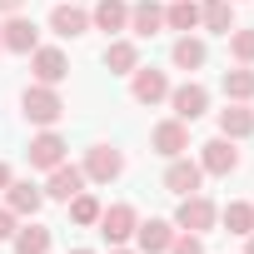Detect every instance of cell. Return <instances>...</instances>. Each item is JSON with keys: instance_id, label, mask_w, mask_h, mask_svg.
<instances>
[{"instance_id": "obj_1", "label": "cell", "mask_w": 254, "mask_h": 254, "mask_svg": "<svg viewBox=\"0 0 254 254\" xmlns=\"http://www.w3.org/2000/svg\"><path fill=\"white\" fill-rule=\"evenodd\" d=\"M20 115H25L30 125H40V130H55L60 115H65V100H60L55 85H30V90L20 95Z\"/></svg>"}, {"instance_id": "obj_2", "label": "cell", "mask_w": 254, "mask_h": 254, "mask_svg": "<svg viewBox=\"0 0 254 254\" xmlns=\"http://www.w3.org/2000/svg\"><path fill=\"white\" fill-rule=\"evenodd\" d=\"M219 224V204L209 194H185L180 209H175V229H190V234H209Z\"/></svg>"}, {"instance_id": "obj_3", "label": "cell", "mask_w": 254, "mask_h": 254, "mask_svg": "<svg viewBox=\"0 0 254 254\" xmlns=\"http://www.w3.org/2000/svg\"><path fill=\"white\" fill-rule=\"evenodd\" d=\"M170 110H175V120L194 125L199 115H209V90H204L199 80H185V85H170Z\"/></svg>"}, {"instance_id": "obj_4", "label": "cell", "mask_w": 254, "mask_h": 254, "mask_svg": "<svg viewBox=\"0 0 254 254\" xmlns=\"http://www.w3.org/2000/svg\"><path fill=\"white\" fill-rule=\"evenodd\" d=\"M199 170H204V175L229 180V175L239 170V150H234V140H224V135L204 140V145H199Z\"/></svg>"}, {"instance_id": "obj_5", "label": "cell", "mask_w": 254, "mask_h": 254, "mask_svg": "<svg viewBox=\"0 0 254 254\" xmlns=\"http://www.w3.org/2000/svg\"><path fill=\"white\" fill-rule=\"evenodd\" d=\"M80 170H85V180H95V185H110V180H120V175H125V155H120L115 145H90Z\"/></svg>"}, {"instance_id": "obj_6", "label": "cell", "mask_w": 254, "mask_h": 254, "mask_svg": "<svg viewBox=\"0 0 254 254\" xmlns=\"http://www.w3.org/2000/svg\"><path fill=\"white\" fill-rule=\"evenodd\" d=\"M85 185H90V180H85V170L65 160V165L45 170V185H40V190H45V199H60V204H70V199H75Z\"/></svg>"}, {"instance_id": "obj_7", "label": "cell", "mask_w": 254, "mask_h": 254, "mask_svg": "<svg viewBox=\"0 0 254 254\" xmlns=\"http://www.w3.org/2000/svg\"><path fill=\"white\" fill-rule=\"evenodd\" d=\"M30 75H35V85H55V90H60V80L70 75L65 50H55V45H35V50H30Z\"/></svg>"}, {"instance_id": "obj_8", "label": "cell", "mask_w": 254, "mask_h": 254, "mask_svg": "<svg viewBox=\"0 0 254 254\" xmlns=\"http://www.w3.org/2000/svg\"><path fill=\"white\" fill-rule=\"evenodd\" d=\"M199 185H204V170H199V160H190V155H175V160H170V170H165V190H170L175 199H185V194H199Z\"/></svg>"}, {"instance_id": "obj_9", "label": "cell", "mask_w": 254, "mask_h": 254, "mask_svg": "<svg viewBox=\"0 0 254 254\" xmlns=\"http://www.w3.org/2000/svg\"><path fill=\"white\" fill-rule=\"evenodd\" d=\"M150 150H155V155H165V160L185 155V150H190V125H185V120H175V115H170V120H160L155 130H150Z\"/></svg>"}, {"instance_id": "obj_10", "label": "cell", "mask_w": 254, "mask_h": 254, "mask_svg": "<svg viewBox=\"0 0 254 254\" xmlns=\"http://www.w3.org/2000/svg\"><path fill=\"white\" fill-rule=\"evenodd\" d=\"M130 95H135V105H160V100H170V75L155 65H140L130 75Z\"/></svg>"}, {"instance_id": "obj_11", "label": "cell", "mask_w": 254, "mask_h": 254, "mask_svg": "<svg viewBox=\"0 0 254 254\" xmlns=\"http://www.w3.org/2000/svg\"><path fill=\"white\" fill-rule=\"evenodd\" d=\"M30 170H55V165H65L70 160V145H65V135H55V130H40L35 140H30Z\"/></svg>"}, {"instance_id": "obj_12", "label": "cell", "mask_w": 254, "mask_h": 254, "mask_svg": "<svg viewBox=\"0 0 254 254\" xmlns=\"http://www.w3.org/2000/svg\"><path fill=\"white\" fill-rule=\"evenodd\" d=\"M135 224H140L135 204H110V209H100V234H105L110 244H130V239H135Z\"/></svg>"}, {"instance_id": "obj_13", "label": "cell", "mask_w": 254, "mask_h": 254, "mask_svg": "<svg viewBox=\"0 0 254 254\" xmlns=\"http://www.w3.org/2000/svg\"><path fill=\"white\" fill-rule=\"evenodd\" d=\"M90 30H105L110 40L130 30V0H95L90 5Z\"/></svg>"}, {"instance_id": "obj_14", "label": "cell", "mask_w": 254, "mask_h": 254, "mask_svg": "<svg viewBox=\"0 0 254 254\" xmlns=\"http://www.w3.org/2000/svg\"><path fill=\"white\" fill-rule=\"evenodd\" d=\"M0 45H5L10 55H30V50L40 45L35 20H25V15H5V25H0Z\"/></svg>"}, {"instance_id": "obj_15", "label": "cell", "mask_w": 254, "mask_h": 254, "mask_svg": "<svg viewBox=\"0 0 254 254\" xmlns=\"http://www.w3.org/2000/svg\"><path fill=\"white\" fill-rule=\"evenodd\" d=\"M160 30H165V5H160V0H135V5H130V35L150 40Z\"/></svg>"}, {"instance_id": "obj_16", "label": "cell", "mask_w": 254, "mask_h": 254, "mask_svg": "<svg viewBox=\"0 0 254 254\" xmlns=\"http://www.w3.org/2000/svg\"><path fill=\"white\" fill-rule=\"evenodd\" d=\"M5 204H10L20 219H35V214H40V204H45V190H40V185H30V180H10V185H5Z\"/></svg>"}, {"instance_id": "obj_17", "label": "cell", "mask_w": 254, "mask_h": 254, "mask_svg": "<svg viewBox=\"0 0 254 254\" xmlns=\"http://www.w3.org/2000/svg\"><path fill=\"white\" fill-rule=\"evenodd\" d=\"M170 239H175V219H140V224H135V244H140V254H165Z\"/></svg>"}, {"instance_id": "obj_18", "label": "cell", "mask_w": 254, "mask_h": 254, "mask_svg": "<svg viewBox=\"0 0 254 254\" xmlns=\"http://www.w3.org/2000/svg\"><path fill=\"white\" fill-rule=\"evenodd\" d=\"M50 30H55L60 40H80V35L90 30V10H80V5H65V0H60V5L50 10Z\"/></svg>"}, {"instance_id": "obj_19", "label": "cell", "mask_w": 254, "mask_h": 254, "mask_svg": "<svg viewBox=\"0 0 254 254\" xmlns=\"http://www.w3.org/2000/svg\"><path fill=\"white\" fill-rule=\"evenodd\" d=\"M105 70H110V75H135V70H140V45L125 40V35H115V40L105 45Z\"/></svg>"}, {"instance_id": "obj_20", "label": "cell", "mask_w": 254, "mask_h": 254, "mask_svg": "<svg viewBox=\"0 0 254 254\" xmlns=\"http://www.w3.org/2000/svg\"><path fill=\"white\" fill-rule=\"evenodd\" d=\"M219 135H224V140H234V145H239V140H249V135H254V110L229 100V105L219 110Z\"/></svg>"}, {"instance_id": "obj_21", "label": "cell", "mask_w": 254, "mask_h": 254, "mask_svg": "<svg viewBox=\"0 0 254 254\" xmlns=\"http://www.w3.org/2000/svg\"><path fill=\"white\" fill-rule=\"evenodd\" d=\"M170 60H175V70L194 75V70H204V60H209V45H204L199 35H180V40H175V50H170Z\"/></svg>"}, {"instance_id": "obj_22", "label": "cell", "mask_w": 254, "mask_h": 254, "mask_svg": "<svg viewBox=\"0 0 254 254\" xmlns=\"http://www.w3.org/2000/svg\"><path fill=\"white\" fill-rule=\"evenodd\" d=\"M199 25L209 35H229L234 30V0H199Z\"/></svg>"}, {"instance_id": "obj_23", "label": "cell", "mask_w": 254, "mask_h": 254, "mask_svg": "<svg viewBox=\"0 0 254 254\" xmlns=\"http://www.w3.org/2000/svg\"><path fill=\"white\" fill-rule=\"evenodd\" d=\"M165 30H180V35L199 30V0H170L165 5Z\"/></svg>"}, {"instance_id": "obj_24", "label": "cell", "mask_w": 254, "mask_h": 254, "mask_svg": "<svg viewBox=\"0 0 254 254\" xmlns=\"http://www.w3.org/2000/svg\"><path fill=\"white\" fill-rule=\"evenodd\" d=\"M224 100H234V105H249L254 100V70L249 65H234V70H224Z\"/></svg>"}, {"instance_id": "obj_25", "label": "cell", "mask_w": 254, "mask_h": 254, "mask_svg": "<svg viewBox=\"0 0 254 254\" xmlns=\"http://www.w3.org/2000/svg\"><path fill=\"white\" fill-rule=\"evenodd\" d=\"M10 249H15V254H50V229L30 219V224H20V229H15Z\"/></svg>"}, {"instance_id": "obj_26", "label": "cell", "mask_w": 254, "mask_h": 254, "mask_svg": "<svg viewBox=\"0 0 254 254\" xmlns=\"http://www.w3.org/2000/svg\"><path fill=\"white\" fill-rule=\"evenodd\" d=\"M219 224H224L229 234H239V239H244V234L254 229V204H249V199H229V204L219 209Z\"/></svg>"}, {"instance_id": "obj_27", "label": "cell", "mask_w": 254, "mask_h": 254, "mask_svg": "<svg viewBox=\"0 0 254 254\" xmlns=\"http://www.w3.org/2000/svg\"><path fill=\"white\" fill-rule=\"evenodd\" d=\"M100 209H105V204H100V199H95L90 190H80V194L70 199V219H75L80 229H90V224H100Z\"/></svg>"}, {"instance_id": "obj_28", "label": "cell", "mask_w": 254, "mask_h": 254, "mask_svg": "<svg viewBox=\"0 0 254 254\" xmlns=\"http://www.w3.org/2000/svg\"><path fill=\"white\" fill-rule=\"evenodd\" d=\"M229 55H234L239 65H254V30H249V25H234V30H229Z\"/></svg>"}, {"instance_id": "obj_29", "label": "cell", "mask_w": 254, "mask_h": 254, "mask_svg": "<svg viewBox=\"0 0 254 254\" xmlns=\"http://www.w3.org/2000/svg\"><path fill=\"white\" fill-rule=\"evenodd\" d=\"M165 254H204V234H190V229H175L170 249Z\"/></svg>"}, {"instance_id": "obj_30", "label": "cell", "mask_w": 254, "mask_h": 254, "mask_svg": "<svg viewBox=\"0 0 254 254\" xmlns=\"http://www.w3.org/2000/svg\"><path fill=\"white\" fill-rule=\"evenodd\" d=\"M15 229H20V214H15L10 204H0V244H10V239H15Z\"/></svg>"}, {"instance_id": "obj_31", "label": "cell", "mask_w": 254, "mask_h": 254, "mask_svg": "<svg viewBox=\"0 0 254 254\" xmlns=\"http://www.w3.org/2000/svg\"><path fill=\"white\" fill-rule=\"evenodd\" d=\"M25 10V0H0V15H20Z\"/></svg>"}, {"instance_id": "obj_32", "label": "cell", "mask_w": 254, "mask_h": 254, "mask_svg": "<svg viewBox=\"0 0 254 254\" xmlns=\"http://www.w3.org/2000/svg\"><path fill=\"white\" fill-rule=\"evenodd\" d=\"M10 180H15V175H10V165L0 160V194H5V185H10Z\"/></svg>"}, {"instance_id": "obj_33", "label": "cell", "mask_w": 254, "mask_h": 254, "mask_svg": "<svg viewBox=\"0 0 254 254\" xmlns=\"http://www.w3.org/2000/svg\"><path fill=\"white\" fill-rule=\"evenodd\" d=\"M110 254H140V249H125V244H110Z\"/></svg>"}, {"instance_id": "obj_34", "label": "cell", "mask_w": 254, "mask_h": 254, "mask_svg": "<svg viewBox=\"0 0 254 254\" xmlns=\"http://www.w3.org/2000/svg\"><path fill=\"white\" fill-rule=\"evenodd\" d=\"M244 254H254V229H249V234H244Z\"/></svg>"}, {"instance_id": "obj_35", "label": "cell", "mask_w": 254, "mask_h": 254, "mask_svg": "<svg viewBox=\"0 0 254 254\" xmlns=\"http://www.w3.org/2000/svg\"><path fill=\"white\" fill-rule=\"evenodd\" d=\"M70 254H95V249H70Z\"/></svg>"}, {"instance_id": "obj_36", "label": "cell", "mask_w": 254, "mask_h": 254, "mask_svg": "<svg viewBox=\"0 0 254 254\" xmlns=\"http://www.w3.org/2000/svg\"><path fill=\"white\" fill-rule=\"evenodd\" d=\"M234 5H239V0H234Z\"/></svg>"}, {"instance_id": "obj_37", "label": "cell", "mask_w": 254, "mask_h": 254, "mask_svg": "<svg viewBox=\"0 0 254 254\" xmlns=\"http://www.w3.org/2000/svg\"><path fill=\"white\" fill-rule=\"evenodd\" d=\"M0 50H5V45H0Z\"/></svg>"}]
</instances>
